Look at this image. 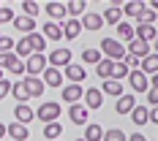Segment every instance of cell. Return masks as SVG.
I'll list each match as a JSON object with an SVG mask.
<instances>
[{
  "mask_svg": "<svg viewBox=\"0 0 158 141\" xmlns=\"http://www.w3.org/2000/svg\"><path fill=\"white\" fill-rule=\"evenodd\" d=\"M98 49H101V54H104L106 60H112V63H123V60H126V54H128L126 46H123L117 38H104Z\"/></svg>",
  "mask_w": 158,
  "mask_h": 141,
  "instance_id": "obj_1",
  "label": "cell"
},
{
  "mask_svg": "<svg viewBox=\"0 0 158 141\" xmlns=\"http://www.w3.org/2000/svg\"><path fill=\"white\" fill-rule=\"evenodd\" d=\"M60 103H55V100H44L41 106H38V111H35V119H41L44 125H49V122H57V117H60Z\"/></svg>",
  "mask_w": 158,
  "mask_h": 141,
  "instance_id": "obj_2",
  "label": "cell"
},
{
  "mask_svg": "<svg viewBox=\"0 0 158 141\" xmlns=\"http://www.w3.org/2000/svg\"><path fill=\"white\" fill-rule=\"evenodd\" d=\"M47 57L44 54H30L27 60H25V71H27V76H38V73H44L47 71Z\"/></svg>",
  "mask_w": 158,
  "mask_h": 141,
  "instance_id": "obj_3",
  "label": "cell"
},
{
  "mask_svg": "<svg viewBox=\"0 0 158 141\" xmlns=\"http://www.w3.org/2000/svg\"><path fill=\"white\" fill-rule=\"evenodd\" d=\"M47 63L52 65V68H68L71 65V52L68 49H55V52H49V57H47Z\"/></svg>",
  "mask_w": 158,
  "mask_h": 141,
  "instance_id": "obj_4",
  "label": "cell"
},
{
  "mask_svg": "<svg viewBox=\"0 0 158 141\" xmlns=\"http://www.w3.org/2000/svg\"><path fill=\"white\" fill-rule=\"evenodd\" d=\"M126 52L131 54V57H136V60H144L147 54H153L150 44H144V41H139V38H134V41H131V44L126 46Z\"/></svg>",
  "mask_w": 158,
  "mask_h": 141,
  "instance_id": "obj_5",
  "label": "cell"
},
{
  "mask_svg": "<svg viewBox=\"0 0 158 141\" xmlns=\"http://www.w3.org/2000/svg\"><path fill=\"white\" fill-rule=\"evenodd\" d=\"M22 84H25V92L30 98H41L44 95V81L38 76H22Z\"/></svg>",
  "mask_w": 158,
  "mask_h": 141,
  "instance_id": "obj_6",
  "label": "cell"
},
{
  "mask_svg": "<svg viewBox=\"0 0 158 141\" xmlns=\"http://www.w3.org/2000/svg\"><path fill=\"white\" fill-rule=\"evenodd\" d=\"M79 25H82V30H90V33H95V30H101V27H104V19H101V14L85 11V16L79 19Z\"/></svg>",
  "mask_w": 158,
  "mask_h": 141,
  "instance_id": "obj_7",
  "label": "cell"
},
{
  "mask_svg": "<svg viewBox=\"0 0 158 141\" xmlns=\"http://www.w3.org/2000/svg\"><path fill=\"white\" fill-rule=\"evenodd\" d=\"M65 79L71 81V84H82L85 79H87V68L79 63H71L68 68H65Z\"/></svg>",
  "mask_w": 158,
  "mask_h": 141,
  "instance_id": "obj_8",
  "label": "cell"
},
{
  "mask_svg": "<svg viewBox=\"0 0 158 141\" xmlns=\"http://www.w3.org/2000/svg\"><path fill=\"white\" fill-rule=\"evenodd\" d=\"M101 103H104V92L95 90V87H87V92H85V109L95 111V109H101Z\"/></svg>",
  "mask_w": 158,
  "mask_h": 141,
  "instance_id": "obj_9",
  "label": "cell"
},
{
  "mask_svg": "<svg viewBox=\"0 0 158 141\" xmlns=\"http://www.w3.org/2000/svg\"><path fill=\"white\" fill-rule=\"evenodd\" d=\"M128 81H131V90L134 92H147L150 90V81H147V76H144L142 71H131L128 73Z\"/></svg>",
  "mask_w": 158,
  "mask_h": 141,
  "instance_id": "obj_10",
  "label": "cell"
},
{
  "mask_svg": "<svg viewBox=\"0 0 158 141\" xmlns=\"http://www.w3.org/2000/svg\"><path fill=\"white\" fill-rule=\"evenodd\" d=\"M33 119H35V111L27 106V103H16L14 109V122H22V125H30Z\"/></svg>",
  "mask_w": 158,
  "mask_h": 141,
  "instance_id": "obj_11",
  "label": "cell"
},
{
  "mask_svg": "<svg viewBox=\"0 0 158 141\" xmlns=\"http://www.w3.org/2000/svg\"><path fill=\"white\" fill-rule=\"evenodd\" d=\"M82 98H85V90H82V84H65V90H63V100L68 103V106L79 103Z\"/></svg>",
  "mask_w": 158,
  "mask_h": 141,
  "instance_id": "obj_12",
  "label": "cell"
},
{
  "mask_svg": "<svg viewBox=\"0 0 158 141\" xmlns=\"http://www.w3.org/2000/svg\"><path fill=\"white\" fill-rule=\"evenodd\" d=\"M6 133H8V139H14V141H27L30 139V130H27V125H22V122L6 125Z\"/></svg>",
  "mask_w": 158,
  "mask_h": 141,
  "instance_id": "obj_13",
  "label": "cell"
},
{
  "mask_svg": "<svg viewBox=\"0 0 158 141\" xmlns=\"http://www.w3.org/2000/svg\"><path fill=\"white\" fill-rule=\"evenodd\" d=\"M44 87H63V71H57V68H52L47 65V71H44Z\"/></svg>",
  "mask_w": 158,
  "mask_h": 141,
  "instance_id": "obj_14",
  "label": "cell"
},
{
  "mask_svg": "<svg viewBox=\"0 0 158 141\" xmlns=\"http://www.w3.org/2000/svg\"><path fill=\"white\" fill-rule=\"evenodd\" d=\"M136 109V98H134V95H120V98H117V103H114V111H117V114H123V117H126V114H131V111Z\"/></svg>",
  "mask_w": 158,
  "mask_h": 141,
  "instance_id": "obj_15",
  "label": "cell"
},
{
  "mask_svg": "<svg viewBox=\"0 0 158 141\" xmlns=\"http://www.w3.org/2000/svg\"><path fill=\"white\" fill-rule=\"evenodd\" d=\"M68 119H71L74 125H87V109H85V103L68 106Z\"/></svg>",
  "mask_w": 158,
  "mask_h": 141,
  "instance_id": "obj_16",
  "label": "cell"
},
{
  "mask_svg": "<svg viewBox=\"0 0 158 141\" xmlns=\"http://www.w3.org/2000/svg\"><path fill=\"white\" fill-rule=\"evenodd\" d=\"M134 38L150 44V41H156V38H158V30L153 27V25H136V27H134Z\"/></svg>",
  "mask_w": 158,
  "mask_h": 141,
  "instance_id": "obj_17",
  "label": "cell"
},
{
  "mask_svg": "<svg viewBox=\"0 0 158 141\" xmlns=\"http://www.w3.org/2000/svg\"><path fill=\"white\" fill-rule=\"evenodd\" d=\"M14 30H22L25 35H30V33H35V19H30V16H25V14H19L14 16Z\"/></svg>",
  "mask_w": 158,
  "mask_h": 141,
  "instance_id": "obj_18",
  "label": "cell"
},
{
  "mask_svg": "<svg viewBox=\"0 0 158 141\" xmlns=\"http://www.w3.org/2000/svg\"><path fill=\"white\" fill-rule=\"evenodd\" d=\"M44 11L52 16V22H55V19H63V22L68 19V14H65V3H57V0L47 3V6H44Z\"/></svg>",
  "mask_w": 158,
  "mask_h": 141,
  "instance_id": "obj_19",
  "label": "cell"
},
{
  "mask_svg": "<svg viewBox=\"0 0 158 141\" xmlns=\"http://www.w3.org/2000/svg\"><path fill=\"white\" fill-rule=\"evenodd\" d=\"M85 8H87V3H82V0H68V3H65L68 19H82V16H85Z\"/></svg>",
  "mask_w": 158,
  "mask_h": 141,
  "instance_id": "obj_20",
  "label": "cell"
},
{
  "mask_svg": "<svg viewBox=\"0 0 158 141\" xmlns=\"http://www.w3.org/2000/svg\"><path fill=\"white\" fill-rule=\"evenodd\" d=\"M60 27H63V35L68 38V41H74L79 33H82V25H79V19H65Z\"/></svg>",
  "mask_w": 158,
  "mask_h": 141,
  "instance_id": "obj_21",
  "label": "cell"
},
{
  "mask_svg": "<svg viewBox=\"0 0 158 141\" xmlns=\"http://www.w3.org/2000/svg\"><path fill=\"white\" fill-rule=\"evenodd\" d=\"M139 71H142L144 76H150V73L156 76V73H158V54H156V52H153V54H147V57L142 60V65H139Z\"/></svg>",
  "mask_w": 158,
  "mask_h": 141,
  "instance_id": "obj_22",
  "label": "cell"
},
{
  "mask_svg": "<svg viewBox=\"0 0 158 141\" xmlns=\"http://www.w3.org/2000/svg\"><path fill=\"white\" fill-rule=\"evenodd\" d=\"M82 139H85V141H101V139H104V127L98 125V122H87Z\"/></svg>",
  "mask_w": 158,
  "mask_h": 141,
  "instance_id": "obj_23",
  "label": "cell"
},
{
  "mask_svg": "<svg viewBox=\"0 0 158 141\" xmlns=\"http://www.w3.org/2000/svg\"><path fill=\"white\" fill-rule=\"evenodd\" d=\"M27 41H30V46H33V54H44V52H47V38H44V33H30Z\"/></svg>",
  "mask_w": 158,
  "mask_h": 141,
  "instance_id": "obj_24",
  "label": "cell"
},
{
  "mask_svg": "<svg viewBox=\"0 0 158 141\" xmlns=\"http://www.w3.org/2000/svg\"><path fill=\"white\" fill-rule=\"evenodd\" d=\"M104 60V54H101V49H82V65H98Z\"/></svg>",
  "mask_w": 158,
  "mask_h": 141,
  "instance_id": "obj_25",
  "label": "cell"
},
{
  "mask_svg": "<svg viewBox=\"0 0 158 141\" xmlns=\"http://www.w3.org/2000/svg\"><path fill=\"white\" fill-rule=\"evenodd\" d=\"M131 122L134 125H147L150 122V106H136L131 111Z\"/></svg>",
  "mask_w": 158,
  "mask_h": 141,
  "instance_id": "obj_26",
  "label": "cell"
},
{
  "mask_svg": "<svg viewBox=\"0 0 158 141\" xmlns=\"http://www.w3.org/2000/svg\"><path fill=\"white\" fill-rule=\"evenodd\" d=\"M144 6H147V3H139V0H128V3H123V6H120V11H123L126 16H131V19H136V16H139V11H142Z\"/></svg>",
  "mask_w": 158,
  "mask_h": 141,
  "instance_id": "obj_27",
  "label": "cell"
},
{
  "mask_svg": "<svg viewBox=\"0 0 158 141\" xmlns=\"http://www.w3.org/2000/svg\"><path fill=\"white\" fill-rule=\"evenodd\" d=\"M14 54L16 57H25V60L33 54V46H30V41H27V35H22V38L14 44Z\"/></svg>",
  "mask_w": 158,
  "mask_h": 141,
  "instance_id": "obj_28",
  "label": "cell"
},
{
  "mask_svg": "<svg viewBox=\"0 0 158 141\" xmlns=\"http://www.w3.org/2000/svg\"><path fill=\"white\" fill-rule=\"evenodd\" d=\"M44 38H47V41H60V38H63V27H60L57 22H47V25H44Z\"/></svg>",
  "mask_w": 158,
  "mask_h": 141,
  "instance_id": "obj_29",
  "label": "cell"
},
{
  "mask_svg": "<svg viewBox=\"0 0 158 141\" xmlns=\"http://www.w3.org/2000/svg\"><path fill=\"white\" fill-rule=\"evenodd\" d=\"M117 41H120V44H123V41H126V44L134 41V27H131V22H120V25H117Z\"/></svg>",
  "mask_w": 158,
  "mask_h": 141,
  "instance_id": "obj_30",
  "label": "cell"
},
{
  "mask_svg": "<svg viewBox=\"0 0 158 141\" xmlns=\"http://www.w3.org/2000/svg\"><path fill=\"white\" fill-rule=\"evenodd\" d=\"M101 19H104V22H109V25H120V19H123V11H120L117 6H109V8H104Z\"/></svg>",
  "mask_w": 158,
  "mask_h": 141,
  "instance_id": "obj_31",
  "label": "cell"
},
{
  "mask_svg": "<svg viewBox=\"0 0 158 141\" xmlns=\"http://www.w3.org/2000/svg\"><path fill=\"white\" fill-rule=\"evenodd\" d=\"M101 92H104V95H114V98H120V95H123V84H120V81H112V79H106V81L101 84Z\"/></svg>",
  "mask_w": 158,
  "mask_h": 141,
  "instance_id": "obj_32",
  "label": "cell"
},
{
  "mask_svg": "<svg viewBox=\"0 0 158 141\" xmlns=\"http://www.w3.org/2000/svg\"><path fill=\"white\" fill-rule=\"evenodd\" d=\"M60 136H63V127H60V122H49V125H44V139L60 141Z\"/></svg>",
  "mask_w": 158,
  "mask_h": 141,
  "instance_id": "obj_33",
  "label": "cell"
},
{
  "mask_svg": "<svg viewBox=\"0 0 158 141\" xmlns=\"http://www.w3.org/2000/svg\"><path fill=\"white\" fill-rule=\"evenodd\" d=\"M112 71H114V63H112V60H106V57L95 65V73L104 79V81H106V79H112Z\"/></svg>",
  "mask_w": 158,
  "mask_h": 141,
  "instance_id": "obj_34",
  "label": "cell"
},
{
  "mask_svg": "<svg viewBox=\"0 0 158 141\" xmlns=\"http://www.w3.org/2000/svg\"><path fill=\"white\" fill-rule=\"evenodd\" d=\"M11 95H14V98L19 100V103H27V100H30V95L25 92V84H22V79L11 84Z\"/></svg>",
  "mask_w": 158,
  "mask_h": 141,
  "instance_id": "obj_35",
  "label": "cell"
},
{
  "mask_svg": "<svg viewBox=\"0 0 158 141\" xmlns=\"http://www.w3.org/2000/svg\"><path fill=\"white\" fill-rule=\"evenodd\" d=\"M16 63H19V57H16L14 52H6V54H0V71H11Z\"/></svg>",
  "mask_w": 158,
  "mask_h": 141,
  "instance_id": "obj_36",
  "label": "cell"
},
{
  "mask_svg": "<svg viewBox=\"0 0 158 141\" xmlns=\"http://www.w3.org/2000/svg\"><path fill=\"white\" fill-rule=\"evenodd\" d=\"M101 141H128V136L120 127H109V130H104V139Z\"/></svg>",
  "mask_w": 158,
  "mask_h": 141,
  "instance_id": "obj_37",
  "label": "cell"
},
{
  "mask_svg": "<svg viewBox=\"0 0 158 141\" xmlns=\"http://www.w3.org/2000/svg\"><path fill=\"white\" fill-rule=\"evenodd\" d=\"M38 11H41V6H38L35 0H25V3H22V14H25V16L35 19V16H38Z\"/></svg>",
  "mask_w": 158,
  "mask_h": 141,
  "instance_id": "obj_38",
  "label": "cell"
},
{
  "mask_svg": "<svg viewBox=\"0 0 158 141\" xmlns=\"http://www.w3.org/2000/svg\"><path fill=\"white\" fill-rule=\"evenodd\" d=\"M136 22H139V25H156V11L144 6L142 11H139V16H136Z\"/></svg>",
  "mask_w": 158,
  "mask_h": 141,
  "instance_id": "obj_39",
  "label": "cell"
},
{
  "mask_svg": "<svg viewBox=\"0 0 158 141\" xmlns=\"http://www.w3.org/2000/svg\"><path fill=\"white\" fill-rule=\"evenodd\" d=\"M128 65L126 63H114V71H112V81H123V79H128Z\"/></svg>",
  "mask_w": 158,
  "mask_h": 141,
  "instance_id": "obj_40",
  "label": "cell"
},
{
  "mask_svg": "<svg viewBox=\"0 0 158 141\" xmlns=\"http://www.w3.org/2000/svg\"><path fill=\"white\" fill-rule=\"evenodd\" d=\"M14 38H8V35H0V54H6V52H14Z\"/></svg>",
  "mask_w": 158,
  "mask_h": 141,
  "instance_id": "obj_41",
  "label": "cell"
},
{
  "mask_svg": "<svg viewBox=\"0 0 158 141\" xmlns=\"http://www.w3.org/2000/svg\"><path fill=\"white\" fill-rule=\"evenodd\" d=\"M14 8H6V6H0V25H6V22H14Z\"/></svg>",
  "mask_w": 158,
  "mask_h": 141,
  "instance_id": "obj_42",
  "label": "cell"
},
{
  "mask_svg": "<svg viewBox=\"0 0 158 141\" xmlns=\"http://www.w3.org/2000/svg\"><path fill=\"white\" fill-rule=\"evenodd\" d=\"M147 103H150V109H156V106H158V90H156V87L147 90Z\"/></svg>",
  "mask_w": 158,
  "mask_h": 141,
  "instance_id": "obj_43",
  "label": "cell"
},
{
  "mask_svg": "<svg viewBox=\"0 0 158 141\" xmlns=\"http://www.w3.org/2000/svg\"><path fill=\"white\" fill-rule=\"evenodd\" d=\"M11 84H14V81H8V79H3V81H0V98L11 95Z\"/></svg>",
  "mask_w": 158,
  "mask_h": 141,
  "instance_id": "obj_44",
  "label": "cell"
},
{
  "mask_svg": "<svg viewBox=\"0 0 158 141\" xmlns=\"http://www.w3.org/2000/svg\"><path fill=\"white\" fill-rule=\"evenodd\" d=\"M8 73H16V76H22V73H27V71H25V63H22V60H19V63H16L14 68H11V71H8Z\"/></svg>",
  "mask_w": 158,
  "mask_h": 141,
  "instance_id": "obj_45",
  "label": "cell"
},
{
  "mask_svg": "<svg viewBox=\"0 0 158 141\" xmlns=\"http://www.w3.org/2000/svg\"><path fill=\"white\" fill-rule=\"evenodd\" d=\"M150 119L158 125V106H156V109H150Z\"/></svg>",
  "mask_w": 158,
  "mask_h": 141,
  "instance_id": "obj_46",
  "label": "cell"
},
{
  "mask_svg": "<svg viewBox=\"0 0 158 141\" xmlns=\"http://www.w3.org/2000/svg\"><path fill=\"white\" fill-rule=\"evenodd\" d=\"M128 141H147V139H144L142 133H134V136H131V139H128Z\"/></svg>",
  "mask_w": 158,
  "mask_h": 141,
  "instance_id": "obj_47",
  "label": "cell"
},
{
  "mask_svg": "<svg viewBox=\"0 0 158 141\" xmlns=\"http://www.w3.org/2000/svg\"><path fill=\"white\" fill-rule=\"evenodd\" d=\"M3 136H8V133H6V125L0 122V139H3Z\"/></svg>",
  "mask_w": 158,
  "mask_h": 141,
  "instance_id": "obj_48",
  "label": "cell"
},
{
  "mask_svg": "<svg viewBox=\"0 0 158 141\" xmlns=\"http://www.w3.org/2000/svg\"><path fill=\"white\" fill-rule=\"evenodd\" d=\"M147 8H153V11H156V8H158V0H153V3H150Z\"/></svg>",
  "mask_w": 158,
  "mask_h": 141,
  "instance_id": "obj_49",
  "label": "cell"
},
{
  "mask_svg": "<svg viewBox=\"0 0 158 141\" xmlns=\"http://www.w3.org/2000/svg\"><path fill=\"white\" fill-rule=\"evenodd\" d=\"M153 87H156V90H158V73H156V76H153Z\"/></svg>",
  "mask_w": 158,
  "mask_h": 141,
  "instance_id": "obj_50",
  "label": "cell"
},
{
  "mask_svg": "<svg viewBox=\"0 0 158 141\" xmlns=\"http://www.w3.org/2000/svg\"><path fill=\"white\" fill-rule=\"evenodd\" d=\"M153 52H156V54H158V38H156V41H153Z\"/></svg>",
  "mask_w": 158,
  "mask_h": 141,
  "instance_id": "obj_51",
  "label": "cell"
},
{
  "mask_svg": "<svg viewBox=\"0 0 158 141\" xmlns=\"http://www.w3.org/2000/svg\"><path fill=\"white\" fill-rule=\"evenodd\" d=\"M3 79H6V76H3V71H0V81H3Z\"/></svg>",
  "mask_w": 158,
  "mask_h": 141,
  "instance_id": "obj_52",
  "label": "cell"
},
{
  "mask_svg": "<svg viewBox=\"0 0 158 141\" xmlns=\"http://www.w3.org/2000/svg\"><path fill=\"white\" fill-rule=\"evenodd\" d=\"M77 141H85V139H77Z\"/></svg>",
  "mask_w": 158,
  "mask_h": 141,
  "instance_id": "obj_53",
  "label": "cell"
}]
</instances>
